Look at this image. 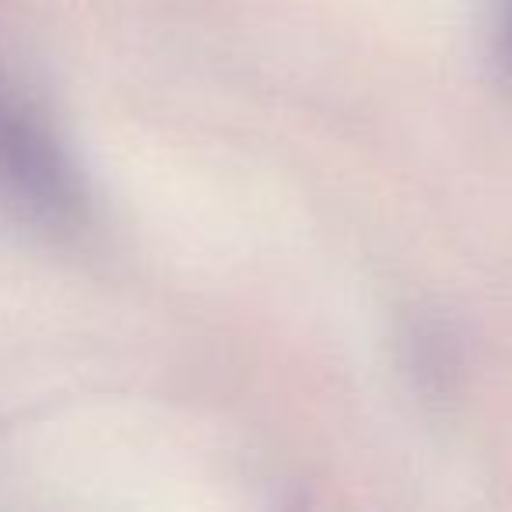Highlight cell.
Masks as SVG:
<instances>
[{"instance_id": "cell-1", "label": "cell", "mask_w": 512, "mask_h": 512, "mask_svg": "<svg viewBox=\"0 0 512 512\" xmlns=\"http://www.w3.org/2000/svg\"><path fill=\"white\" fill-rule=\"evenodd\" d=\"M0 193H11L18 204L50 214L74 204V190L50 141L4 95H0Z\"/></svg>"}, {"instance_id": "cell-2", "label": "cell", "mask_w": 512, "mask_h": 512, "mask_svg": "<svg viewBox=\"0 0 512 512\" xmlns=\"http://www.w3.org/2000/svg\"><path fill=\"white\" fill-rule=\"evenodd\" d=\"M502 39H505V60H509V67H512V0H509V8H505V29H502Z\"/></svg>"}]
</instances>
